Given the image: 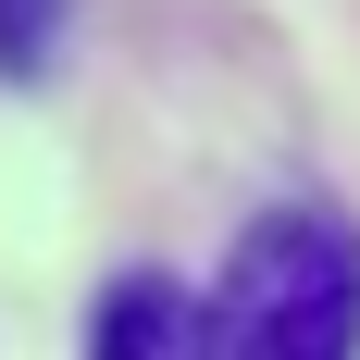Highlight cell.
<instances>
[{"instance_id": "1", "label": "cell", "mask_w": 360, "mask_h": 360, "mask_svg": "<svg viewBox=\"0 0 360 360\" xmlns=\"http://www.w3.org/2000/svg\"><path fill=\"white\" fill-rule=\"evenodd\" d=\"M212 311L249 360H360V224L311 212V199L236 224Z\"/></svg>"}, {"instance_id": "2", "label": "cell", "mask_w": 360, "mask_h": 360, "mask_svg": "<svg viewBox=\"0 0 360 360\" xmlns=\"http://www.w3.org/2000/svg\"><path fill=\"white\" fill-rule=\"evenodd\" d=\"M87 360H249L224 335L212 286H174V274H124V286L87 311Z\"/></svg>"}, {"instance_id": "3", "label": "cell", "mask_w": 360, "mask_h": 360, "mask_svg": "<svg viewBox=\"0 0 360 360\" xmlns=\"http://www.w3.org/2000/svg\"><path fill=\"white\" fill-rule=\"evenodd\" d=\"M63 37H75V0H0V75L13 87H37L63 63Z\"/></svg>"}]
</instances>
